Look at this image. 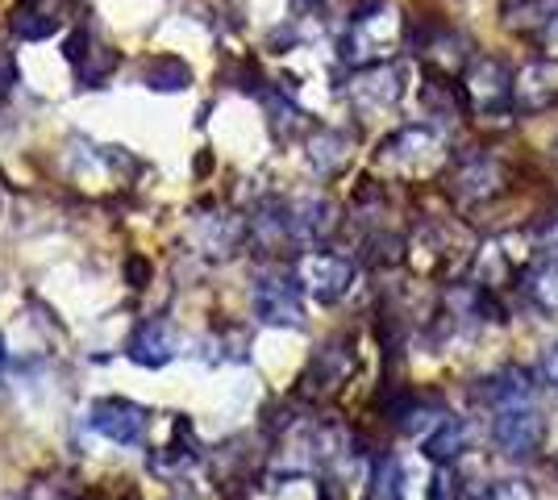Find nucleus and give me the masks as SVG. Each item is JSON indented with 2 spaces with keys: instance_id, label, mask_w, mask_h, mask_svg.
<instances>
[{
  "instance_id": "f257e3e1",
  "label": "nucleus",
  "mask_w": 558,
  "mask_h": 500,
  "mask_svg": "<svg viewBox=\"0 0 558 500\" xmlns=\"http://www.w3.org/2000/svg\"><path fill=\"white\" fill-rule=\"evenodd\" d=\"M404 38V17L388 0H375L363 13H354L347 38H342V59L350 68H372V63H388Z\"/></svg>"
},
{
  "instance_id": "f03ea898",
  "label": "nucleus",
  "mask_w": 558,
  "mask_h": 500,
  "mask_svg": "<svg viewBox=\"0 0 558 500\" xmlns=\"http://www.w3.org/2000/svg\"><path fill=\"white\" fill-rule=\"evenodd\" d=\"M446 163V143L429 125H404L375 150V167L396 180H429Z\"/></svg>"
},
{
  "instance_id": "7ed1b4c3",
  "label": "nucleus",
  "mask_w": 558,
  "mask_h": 500,
  "mask_svg": "<svg viewBox=\"0 0 558 500\" xmlns=\"http://www.w3.org/2000/svg\"><path fill=\"white\" fill-rule=\"evenodd\" d=\"M534 259H537L534 234L509 230V234H496V239H488L475 251L471 271H475V284L484 288V292H505V288H512L521 276H530Z\"/></svg>"
},
{
  "instance_id": "20e7f679",
  "label": "nucleus",
  "mask_w": 558,
  "mask_h": 500,
  "mask_svg": "<svg viewBox=\"0 0 558 500\" xmlns=\"http://www.w3.org/2000/svg\"><path fill=\"white\" fill-rule=\"evenodd\" d=\"M492 442L512 463H530L546 447V413L537 408V401L496 408L492 413Z\"/></svg>"
},
{
  "instance_id": "39448f33",
  "label": "nucleus",
  "mask_w": 558,
  "mask_h": 500,
  "mask_svg": "<svg viewBox=\"0 0 558 500\" xmlns=\"http://www.w3.org/2000/svg\"><path fill=\"white\" fill-rule=\"evenodd\" d=\"M463 100L475 118L505 121L517 109L512 105V75L500 59H471L463 72Z\"/></svg>"
},
{
  "instance_id": "423d86ee",
  "label": "nucleus",
  "mask_w": 558,
  "mask_h": 500,
  "mask_svg": "<svg viewBox=\"0 0 558 500\" xmlns=\"http://www.w3.org/2000/svg\"><path fill=\"white\" fill-rule=\"evenodd\" d=\"M466 234L450 221H425L417 234L409 239L404 255L413 263L417 276H450L466 259Z\"/></svg>"
},
{
  "instance_id": "0eeeda50",
  "label": "nucleus",
  "mask_w": 558,
  "mask_h": 500,
  "mask_svg": "<svg viewBox=\"0 0 558 500\" xmlns=\"http://www.w3.org/2000/svg\"><path fill=\"white\" fill-rule=\"evenodd\" d=\"M454 200L459 205H488L496 196H505L509 192V163L500 159V155H492V150H475V155H463L459 167H454Z\"/></svg>"
},
{
  "instance_id": "6e6552de",
  "label": "nucleus",
  "mask_w": 558,
  "mask_h": 500,
  "mask_svg": "<svg viewBox=\"0 0 558 500\" xmlns=\"http://www.w3.org/2000/svg\"><path fill=\"white\" fill-rule=\"evenodd\" d=\"M296 284L317 305H338L354 284V263L333 251H304L296 259Z\"/></svg>"
},
{
  "instance_id": "1a4fd4ad",
  "label": "nucleus",
  "mask_w": 558,
  "mask_h": 500,
  "mask_svg": "<svg viewBox=\"0 0 558 500\" xmlns=\"http://www.w3.org/2000/svg\"><path fill=\"white\" fill-rule=\"evenodd\" d=\"M404 96V72L396 63H372V68H354L347 80V100L354 113L363 118H379L400 105Z\"/></svg>"
},
{
  "instance_id": "9d476101",
  "label": "nucleus",
  "mask_w": 558,
  "mask_h": 500,
  "mask_svg": "<svg viewBox=\"0 0 558 500\" xmlns=\"http://www.w3.org/2000/svg\"><path fill=\"white\" fill-rule=\"evenodd\" d=\"M68 59H71V72H75V84H80V88H105V84L113 80L117 68H121V50L109 47L93 22H80V29L71 34Z\"/></svg>"
},
{
  "instance_id": "9b49d317",
  "label": "nucleus",
  "mask_w": 558,
  "mask_h": 500,
  "mask_svg": "<svg viewBox=\"0 0 558 500\" xmlns=\"http://www.w3.org/2000/svg\"><path fill=\"white\" fill-rule=\"evenodd\" d=\"M88 429L113 447H142L150 434V413L125 397H100L88 408Z\"/></svg>"
},
{
  "instance_id": "f8f14e48",
  "label": "nucleus",
  "mask_w": 558,
  "mask_h": 500,
  "mask_svg": "<svg viewBox=\"0 0 558 500\" xmlns=\"http://www.w3.org/2000/svg\"><path fill=\"white\" fill-rule=\"evenodd\" d=\"M354 376V342L350 338H329L322 342L313 358H308V371L301 380V397L308 401H326L333 392H342V383Z\"/></svg>"
},
{
  "instance_id": "ddd939ff",
  "label": "nucleus",
  "mask_w": 558,
  "mask_h": 500,
  "mask_svg": "<svg viewBox=\"0 0 558 500\" xmlns=\"http://www.w3.org/2000/svg\"><path fill=\"white\" fill-rule=\"evenodd\" d=\"M255 317L263 326H283V330H301L304 326V288L296 280H258L255 284Z\"/></svg>"
},
{
  "instance_id": "4468645a",
  "label": "nucleus",
  "mask_w": 558,
  "mask_h": 500,
  "mask_svg": "<svg viewBox=\"0 0 558 500\" xmlns=\"http://www.w3.org/2000/svg\"><path fill=\"white\" fill-rule=\"evenodd\" d=\"M512 105L517 113H546L558 105V54L534 59L512 75Z\"/></svg>"
},
{
  "instance_id": "2eb2a0df",
  "label": "nucleus",
  "mask_w": 558,
  "mask_h": 500,
  "mask_svg": "<svg viewBox=\"0 0 558 500\" xmlns=\"http://www.w3.org/2000/svg\"><path fill=\"white\" fill-rule=\"evenodd\" d=\"M417 54L434 68L438 75H454L471 63V50H466V38L454 29V25H425L417 34Z\"/></svg>"
},
{
  "instance_id": "dca6fc26",
  "label": "nucleus",
  "mask_w": 558,
  "mask_h": 500,
  "mask_svg": "<svg viewBox=\"0 0 558 500\" xmlns=\"http://www.w3.org/2000/svg\"><path fill=\"white\" fill-rule=\"evenodd\" d=\"M338 230V205L326 196H301L288 205V234L301 246H317Z\"/></svg>"
},
{
  "instance_id": "f3484780",
  "label": "nucleus",
  "mask_w": 558,
  "mask_h": 500,
  "mask_svg": "<svg viewBox=\"0 0 558 500\" xmlns=\"http://www.w3.org/2000/svg\"><path fill=\"white\" fill-rule=\"evenodd\" d=\"M525 296L542 313H558V225L546 230V242H537V259L525 276Z\"/></svg>"
},
{
  "instance_id": "a211bd4d",
  "label": "nucleus",
  "mask_w": 558,
  "mask_h": 500,
  "mask_svg": "<svg viewBox=\"0 0 558 500\" xmlns=\"http://www.w3.org/2000/svg\"><path fill=\"white\" fill-rule=\"evenodd\" d=\"M9 29L22 42H47L63 29V4L59 0H17L9 13Z\"/></svg>"
},
{
  "instance_id": "6ab92c4d",
  "label": "nucleus",
  "mask_w": 558,
  "mask_h": 500,
  "mask_svg": "<svg viewBox=\"0 0 558 500\" xmlns=\"http://www.w3.org/2000/svg\"><path fill=\"white\" fill-rule=\"evenodd\" d=\"M175 351H180V338H175V330H171L167 321H159V317L138 321L134 333H130V342H125V355L134 358L138 367H163V363L175 358Z\"/></svg>"
},
{
  "instance_id": "aec40b11",
  "label": "nucleus",
  "mask_w": 558,
  "mask_h": 500,
  "mask_svg": "<svg viewBox=\"0 0 558 500\" xmlns=\"http://www.w3.org/2000/svg\"><path fill=\"white\" fill-rule=\"evenodd\" d=\"M475 401L496 413V408H509V405H525V401H537V388L530 383V376L521 367H509V371H496L488 380H480L475 388Z\"/></svg>"
},
{
  "instance_id": "412c9836",
  "label": "nucleus",
  "mask_w": 558,
  "mask_h": 500,
  "mask_svg": "<svg viewBox=\"0 0 558 500\" xmlns=\"http://www.w3.org/2000/svg\"><path fill=\"white\" fill-rule=\"evenodd\" d=\"M304 155H308V167L317 175H338V171H347L350 155H354V138L342 130H313Z\"/></svg>"
},
{
  "instance_id": "4be33fe9",
  "label": "nucleus",
  "mask_w": 558,
  "mask_h": 500,
  "mask_svg": "<svg viewBox=\"0 0 558 500\" xmlns=\"http://www.w3.org/2000/svg\"><path fill=\"white\" fill-rule=\"evenodd\" d=\"M425 459H434L438 467H450V463H459L466 451H471V426H466L463 417H450L446 413L442 426L434 429V434H425Z\"/></svg>"
},
{
  "instance_id": "5701e85b",
  "label": "nucleus",
  "mask_w": 558,
  "mask_h": 500,
  "mask_svg": "<svg viewBox=\"0 0 558 500\" xmlns=\"http://www.w3.org/2000/svg\"><path fill=\"white\" fill-rule=\"evenodd\" d=\"M558 0H505L500 4V17H505V29L512 34H525V38H546V29L555 22Z\"/></svg>"
},
{
  "instance_id": "b1692460",
  "label": "nucleus",
  "mask_w": 558,
  "mask_h": 500,
  "mask_svg": "<svg viewBox=\"0 0 558 500\" xmlns=\"http://www.w3.org/2000/svg\"><path fill=\"white\" fill-rule=\"evenodd\" d=\"M196 459H201V451H196V442H192V426H187V422H175L171 442H167L163 451L150 454V472L159 479H175L180 472H187Z\"/></svg>"
},
{
  "instance_id": "393cba45",
  "label": "nucleus",
  "mask_w": 558,
  "mask_h": 500,
  "mask_svg": "<svg viewBox=\"0 0 558 500\" xmlns=\"http://www.w3.org/2000/svg\"><path fill=\"white\" fill-rule=\"evenodd\" d=\"M142 84L150 93H187L192 88V68L180 54H155L142 63Z\"/></svg>"
},
{
  "instance_id": "a878e982",
  "label": "nucleus",
  "mask_w": 558,
  "mask_h": 500,
  "mask_svg": "<svg viewBox=\"0 0 558 500\" xmlns=\"http://www.w3.org/2000/svg\"><path fill=\"white\" fill-rule=\"evenodd\" d=\"M480 500H537V492L534 484H525V479H496L492 488H484Z\"/></svg>"
},
{
  "instance_id": "bb28decb",
  "label": "nucleus",
  "mask_w": 558,
  "mask_h": 500,
  "mask_svg": "<svg viewBox=\"0 0 558 500\" xmlns=\"http://www.w3.org/2000/svg\"><path fill=\"white\" fill-rule=\"evenodd\" d=\"M429 500H466L463 479H459V472H454V467H438L434 488H429Z\"/></svg>"
},
{
  "instance_id": "cd10ccee",
  "label": "nucleus",
  "mask_w": 558,
  "mask_h": 500,
  "mask_svg": "<svg viewBox=\"0 0 558 500\" xmlns=\"http://www.w3.org/2000/svg\"><path fill=\"white\" fill-rule=\"evenodd\" d=\"M13 84H17V68H13V59H9V54H0V105L9 100Z\"/></svg>"
},
{
  "instance_id": "c85d7f7f",
  "label": "nucleus",
  "mask_w": 558,
  "mask_h": 500,
  "mask_svg": "<svg viewBox=\"0 0 558 500\" xmlns=\"http://www.w3.org/2000/svg\"><path fill=\"white\" fill-rule=\"evenodd\" d=\"M542 376H546V383L558 392V342H550V346L542 351Z\"/></svg>"
},
{
  "instance_id": "c756f323",
  "label": "nucleus",
  "mask_w": 558,
  "mask_h": 500,
  "mask_svg": "<svg viewBox=\"0 0 558 500\" xmlns=\"http://www.w3.org/2000/svg\"><path fill=\"white\" fill-rule=\"evenodd\" d=\"M125 271H130V284L134 288H142V280H150V263H142V259H130Z\"/></svg>"
},
{
  "instance_id": "7c9ffc66",
  "label": "nucleus",
  "mask_w": 558,
  "mask_h": 500,
  "mask_svg": "<svg viewBox=\"0 0 558 500\" xmlns=\"http://www.w3.org/2000/svg\"><path fill=\"white\" fill-rule=\"evenodd\" d=\"M542 42L558 54V9H555V22H550V29H546V38H542Z\"/></svg>"
},
{
  "instance_id": "2f4dec72",
  "label": "nucleus",
  "mask_w": 558,
  "mask_h": 500,
  "mask_svg": "<svg viewBox=\"0 0 558 500\" xmlns=\"http://www.w3.org/2000/svg\"><path fill=\"white\" fill-rule=\"evenodd\" d=\"M4 363H9V346H4V338H0V376H4Z\"/></svg>"
},
{
  "instance_id": "473e14b6",
  "label": "nucleus",
  "mask_w": 558,
  "mask_h": 500,
  "mask_svg": "<svg viewBox=\"0 0 558 500\" xmlns=\"http://www.w3.org/2000/svg\"><path fill=\"white\" fill-rule=\"evenodd\" d=\"M555 159H558V143H555Z\"/></svg>"
}]
</instances>
